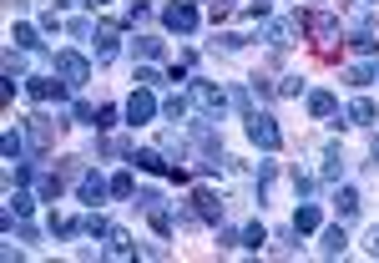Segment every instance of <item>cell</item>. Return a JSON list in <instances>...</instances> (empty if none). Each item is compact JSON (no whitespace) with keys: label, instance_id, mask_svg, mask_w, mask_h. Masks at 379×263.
I'll return each instance as SVG.
<instances>
[{"label":"cell","instance_id":"38","mask_svg":"<svg viewBox=\"0 0 379 263\" xmlns=\"http://www.w3.org/2000/svg\"><path fill=\"white\" fill-rule=\"evenodd\" d=\"M71 36H76V41H91L96 26H91V20H71Z\"/></svg>","mask_w":379,"mask_h":263},{"label":"cell","instance_id":"27","mask_svg":"<svg viewBox=\"0 0 379 263\" xmlns=\"http://www.w3.org/2000/svg\"><path fill=\"white\" fill-rule=\"evenodd\" d=\"M112 197H137V178L132 172H117L112 178Z\"/></svg>","mask_w":379,"mask_h":263},{"label":"cell","instance_id":"29","mask_svg":"<svg viewBox=\"0 0 379 263\" xmlns=\"http://www.w3.org/2000/svg\"><path fill=\"white\" fill-rule=\"evenodd\" d=\"M263 243H268V233H263V223H248V228H243V248H253V253H258Z\"/></svg>","mask_w":379,"mask_h":263},{"label":"cell","instance_id":"22","mask_svg":"<svg viewBox=\"0 0 379 263\" xmlns=\"http://www.w3.org/2000/svg\"><path fill=\"white\" fill-rule=\"evenodd\" d=\"M344 178V157H339V147H329L324 152V183H339Z\"/></svg>","mask_w":379,"mask_h":263},{"label":"cell","instance_id":"43","mask_svg":"<svg viewBox=\"0 0 379 263\" xmlns=\"http://www.w3.org/2000/svg\"><path fill=\"white\" fill-rule=\"evenodd\" d=\"M374 157H379V132H374Z\"/></svg>","mask_w":379,"mask_h":263},{"label":"cell","instance_id":"28","mask_svg":"<svg viewBox=\"0 0 379 263\" xmlns=\"http://www.w3.org/2000/svg\"><path fill=\"white\" fill-rule=\"evenodd\" d=\"M36 192L46 197V203H56V197H61V178H56V172H46V178H36Z\"/></svg>","mask_w":379,"mask_h":263},{"label":"cell","instance_id":"42","mask_svg":"<svg viewBox=\"0 0 379 263\" xmlns=\"http://www.w3.org/2000/svg\"><path fill=\"white\" fill-rule=\"evenodd\" d=\"M87 6H96V10H101V6H107V0H87Z\"/></svg>","mask_w":379,"mask_h":263},{"label":"cell","instance_id":"37","mask_svg":"<svg viewBox=\"0 0 379 263\" xmlns=\"http://www.w3.org/2000/svg\"><path fill=\"white\" fill-rule=\"evenodd\" d=\"M157 81H162L157 66H137V86H157Z\"/></svg>","mask_w":379,"mask_h":263},{"label":"cell","instance_id":"41","mask_svg":"<svg viewBox=\"0 0 379 263\" xmlns=\"http://www.w3.org/2000/svg\"><path fill=\"white\" fill-rule=\"evenodd\" d=\"M364 248H369V258H379V228L369 233V243H364Z\"/></svg>","mask_w":379,"mask_h":263},{"label":"cell","instance_id":"25","mask_svg":"<svg viewBox=\"0 0 379 263\" xmlns=\"http://www.w3.org/2000/svg\"><path fill=\"white\" fill-rule=\"evenodd\" d=\"M81 233H91V238H107V233H112V223H107L101 213H87V218H81Z\"/></svg>","mask_w":379,"mask_h":263},{"label":"cell","instance_id":"11","mask_svg":"<svg viewBox=\"0 0 379 263\" xmlns=\"http://www.w3.org/2000/svg\"><path fill=\"white\" fill-rule=\"evenodd\" d=\"M76 192H81V203H101V197L112 192V183L101 178V172H81V187Z\"/></svg>","mask_w":379,"mask_h":263},{"label":"cell","instance_id":"23","mask_svg":"<svg viewBox=\"0 0 379 263\" xmlns=\"http://www.w3.org/2000/svg\"><path fill=\"white\" fill-rule=\"evenodd\" d=\"M187 106H193V97H167V101H162V117H167V122H182Z\"/></svg>","mask_w":379,"mask_h":263},{"label":"cell","instance_id":"17","mask_svg":"<svg viewBox=\"0 0 379 263\" xmlns=\"http://www.w3.org/2000/svg\"><path fill=\"white\" fill-rule=\"evenodd\" d=\"M334 208H339V223H354V218H359V192H354V187H339Z\"/></svg>","mask_w":379,"mask_h":263},{"label":"cell","instance_id":"24","mask_svg":"<svg viewBox=\"0 0 379 263\" xmlns=\"http://www.w3.org/2000/svg\"><path fill=\"white\" fill-rule=\"evenodd\" d=\"M6 183H10V187H26V183H36V167H31L26 157H20V162L6 172Z\"/></svg>","mask_w":379,"mask_h":263},{"label":"cell","instance_id":"12","mask_svg":"<svg viewBox=\"0 0 379 263\" xmlns=\"http://www.w3.org/2000/svg\"><path fill=\"white\" fill-rule=\"evenodd\" d=\"M26 92H31L36 101H51V97L66 92V81H56V76H26Z\"/></svg>","mask_w":379,"mask_h":263},{"label":"cell","instance_id":"39","mask_svg":"<svg viewBox=\"0 0 379 263\" xmlns=\"http://www.w3.org/2000/svg\"><path fill=\"white\" fill-rule=\"evenodd\" d=\"M96 127H101V132L117 127V106H101V112H96Z\"/></svg>","mask_w":379,"mask_h":263},{"label":"cell","instance_id":"33","mask_svg":"<svg viewBox=\"0 0 379 263\" xmlns=\"http://www.w3.org/2000/svg\"><path fill=\"white\" fill-rule=\"evenodd\" d=\"M369 81H374V66H364V61L349 66V86H369Z\"/></svg>","mask_w":379,"mask_h":263},{"label":"cell","instance_id":"18","mask_svg":"<svg viewBox=\"0 0 379 263\" xmlns=\"http://www.w3.org/2000/svg\"><path fill=\"white\" fill-rule=\"evenodd\" d=\"M349 46L359 51V56H374V51H379V36H374L369 26H354V36H349Z\"/></svg>","mask_w":379,"mask_h":263},{"label":"cell","instance_id":"9","mask_svg":"<svg viewBox=\"0 0 379 263\" xmlns=\"http://www.w3.org/2000/svg\"><path fill=\"white\" fill-rule=\"evenodd\" d=\"M193 213L202 218V223H223V197L213 187H198L193 192Z\"/></svg>","mask_w":379,"mask_h":263},{"label":"cell","instance_id":"8","mask_svg":"<svg viewBox=\"0 0 379 263\" xmlns=\"http://www.w3.org/2000/svg\"><path fill=\"white\" fill-rule=\"evenodd\" d=\"M162 26H167V31H177V36H193V31H198V10L187 6V0H177V6H167V10H162Z\"/></svg>","mask_w":379,"mask_h":263},{"label":"cell","instance_id":"14","mask_svg":"<svg viewBox=\"0 0 379 263\" xmlns=\"http://www.w3.org/2000/svg\"><path fill=\"white\" fill-rule=\"evenodd\" d=\"M309 112L329 122V117H339V101H334V92H309Z\"/></svg>","mask_w":379,"mask_h":263},{"label":"cell","instance_id":"16","mask_svg":"<svg viewBox=\"0 0 379 263\" xmlns=\"http://www.w3.org/2000/svg\"><path fill=\"white\" fill-rule=\"evenodd\" d=\"M107 258H137V243H132L121 228H112V233H107Z\"/></svg>","mask_w":379,"mask_h":263},{"label":"cell","instance_id":"34","mask_svg":"<svg viewBox=\"0 0 379 263\" xmlns=\"http://www.w3.org/2000/svg\"><path fill=\"white\" fill-rule=\"evenodd\" d=\"M137 208H142V213H152V208H162V192H152V187H147V192H137Z\"/></svg>","mask_w":379,"mask_h":263},{"label":"cell","instance_id":"7","mask_svg":"<svg viewBox=\"0 0 379 263\" xmlns=\"http://www.w3.org/2000/svg\"><path fill=\"white\" fill-rule=\"evenodd\" d=\"M304 26L313 36V46H319V56H334V41H339V26H334V15H304Z\"/></svg>","mask_w":379,"mask_h":263},{"label":"cell","instance_id":"45","mask_svg":"<svg viewBox=\"0 0 379 263\" xmlns=\"http://www.w3.org/2000/svg\"><path fill=\"white\" fill-rule=\"evenodd\" d=\"M374 81H379V66H374Z\"/></svg>","mask_w":379,"mask_h":263},{"label":"cell","instance_id":"21","mask_svg":"<svg viewBox=\"0 0 379 263\" xmlns=\"http://www.w3.org/2000/svg\"><path fill=\"white\" fill-rule=\"evenodd\" d=\"M10 41L20 51H40V36H36V26H10Z\"/></svg>","mask_w":379,"mask_h":263},{"label":"cell","instance_id":"35","mask_svg":"<svg viewBox=\"0 0 379 263\" xmlns=\"http://www.w3.org/2000/svg\"><path fill=\"white\" fill-rule=\"evenodd\" d=\"M207 15H213V26H218V20H228V15H233V0H213Z\"/></svg>","mask_w":379,"mask_h":263},{"label":"cell","instance_id":"36","mask_svg":"<svg viewBox=\"0 0 379 263\" xmlns=\"http://www.w3.org/2000/svg\"><path fill=\"white\" fill-rule=\"evenodd\" d=\"M71 117H76V122H87V127H96V106H87V101H76V106H71Z\"/></svg>","mask_w":379,"mask_h":263},{"label":"cell","instance_id":"6","mask_svg":"<svg viewBox=\"0 0 379 263\" xmlns=\"http://www.w3.org/2000/svg\"><path fill=\"white\" fill-rule=\"evenodd\" d=\"M56 127H61V122H51L46 112H31V117H26V137H31V152H51V147H56Z\"/></svg>","mask_w":379,"mask_h":263},{"label":"cell","instance_id":"4","mask_svg":"<svg viewBox=\"0 0 379 263\" xmlns=\"http://www.w3.org/2000/svg\"><path fill=\"white\" fill-rule=\"evenodd\" d=\"M299 31H304L299 15H288V20H263V41H268L273 51H288L293 41H299Z\"/></svg>","mask_w":379,"mask_h":263},{"label":"cell","instance_id":"30","mask_svg":"<svg viewBox=\"0 0 379 263\" xmlns=\"http://www.w3.org/2000/svg\"><path fill=\"white\" fill-rule=\"evenodd\" d=\"M10 208H15L20 218H31V208H36V197H31L26 187H15V192H10Z\"/></svg>","mask_w":379,"mask_h":263},{"label":"cell","instance_id":"3","mask_svg":"<svg viewBox=\"0 0 379 263\" xmlns=\"http://www.w3.org/2000/svg\"><path fill=\"white\" fill-rule=\"evenodd\" d=\"M248 142L263 147V152H278L283 147V132H278V122H273L268 112H253L248 117Z\"/></svg>","mask_w":379,"mask_h":263},{"label":"cell","instance_id":"15","mask_svg":"<svg viewBox=\"0 0 379 263\" xmlns=\"http://www.w3.org/2000/svg\"><path fill=\"white\" fill-rule=\"evenodd\" d=\"M344 243H349V238H344V223L319 233V253H324V258H339V253H344Z\"/></svg>","mask_w":379,"mask_h":263},{"label":"cell","instance_id":"19","mask_svg":"<svg viewBox=\"0 0 379 263\" xmlns=\"http://www.w3.org/2000/svg\"><path fill=\"white\" fill-rule=\"evenodd\" d=\"M96 61H117V26L96 31Z\"/></svg>","mask_w":379,"mask_h":263},{"label":"cell","instance_id":"31","mask_svg":"<svg viewBox=\"0 0 379 263\" xmlns=\"http://www.w3.org/2000/svg\"><path fill=\"white\" fill-rule=\"evenodd\" d=\"M137 56H142V61H157V56H162V41H152V36H137Z\"/></svg>","mask_w":379,"mask_h":263},{"label":"cell","instance_id":"1","mask_svg":"<svg viewBox=\"0 0 379 263\" xmlns=\"http://www.w3.org/2000/svg\"><path fill=\"white\" fill-rule=\"evenodd\" d=\"M187 97H193V106L207 112V122H218L228 112V92H223L218 81H193V86H187Z\"/></svg>","mask_w":379,"mask_h":263},{"label":"cell","instance_id":"26","mask_svg":"<svg viewBox=\"0 0 379 263\" xmlns=\"http://www.w3.org/2000/svg\"><path fill=\"white\" fill-rule=\"evenodd\" d=\"M6 76H20V81H26V51H20V46L6 51Z\"/></svg>","mask_w":379,"mask_h":263},{"label":"cell","instance_id":"2","mask_svg":"<svg viewBox=\"0 0 379 263\" xmlns=\"http://www.w3.org/2000/svg\"><path fill=\"white\" fill-rule=\"evenodd\" d=\"M56 71H61V81H66L71 92H81V86L91 81V61L81 51H56Z\"/></svg>","mask_w":379,"mask_h":263},{"label":"cell","instance_id":"5","mask_svg":"<svg viewBox=\"0 0 379 263\" xmlns=\"http://www.w3.org/2000/svg\"><path fill=\"white\" fill-rule=\"evenodd\" d=\"M157 112H162V106H157V97H152V86H137V92L126 97V122H132V127H147Z\"/></svg>","mask_w":379,"mask_h":263},{"label":"cell","instance_id":"13","mask_svg":"<svg viewBox=\"0 0 379 263\" xmlns=\"http://www.w3.org/2000/svg\"><path fill=\"white\" fill-rule=\"evenodd\" d=\"M344 117H349L354 127H374V117H379V106H374L369 97H354V101H349V112H344Z\"/></svg>","mask_w":379,"mask_h":263},{"label":"cell","instance_id":"20","mask_svg":"<svg viewBox=\"0 0 379 263\" xmlns=\"http://www.w3.org/2000/svg\"><path fill=\"white\" fill-rule=\"evenodd\" d=\"M293 233H319V208L304 203L299 213H293Z\"/></svg>","mask_w":379,"mask_h":263},{"label":"cell","instance_id":"10","mask_svg":"<svg viewBox=\"0 0 379 263\" xmlns=\"http://www.w3.org/2000/svg\"><path fill=\"white\" fill-rule=\"evenodd\" d=\"M132 162H137L142 172H167V178H172V162H167V152H162V147H137V152H132Z\"/></svg>","mask_w":379,"mask_h":263},{"label":"cell","instance_id":"44","mask_svg":"<svg viewBox=\"0 0 379 263\" xmlns=\"http://www.w3.org/2000/svg\"><path fill=\"white\" fill-rule=\"evenodd\" d=\"M56 6H76V0H56Z\"/></svg>","mask_w":379,"mask_h":263},{"label":"cell","instance_id":"32","mask_svg":"<svg viewBox=\"0 0 379 263\" xmlns=\"http://www.w3.org/2000/svg\"><path fill=\"white\" fill-rule=\"evenodd\" d=\"M273 92H278V97H299V92H304V76H278Z\"/></svg>","mask_w":379,"mask_h":263},{"label":"cell","instance_id":"40","mask_svg":"<svg viewBox=\"0 0 379 263\" xmlns=\"http://www.w3.org/2000/svg\"><path fill=\"white\" fill-rule=\"evenodd\" d=\"M218 46H223V51H243V36L228 31V36H218Z\"/></svg>","mask_w":379,"mask_h":263}]
</instances>
